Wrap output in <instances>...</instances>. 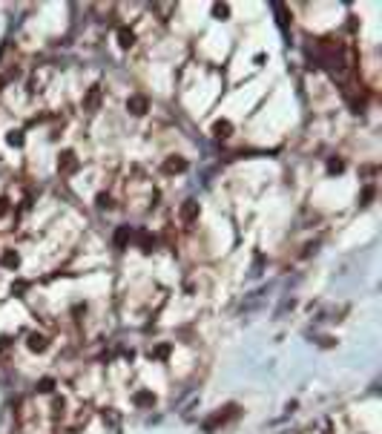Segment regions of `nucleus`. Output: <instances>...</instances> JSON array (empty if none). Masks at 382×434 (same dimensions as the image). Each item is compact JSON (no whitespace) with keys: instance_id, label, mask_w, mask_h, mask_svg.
<instances>
[{"instance_id":"obj_1","label":"nucleus","mask_w":382,"mask_h":434,"mask_svg":"<svg viewBox=\"0 0 382 434\" xmlns=\"http://www.w3.org/2000/svg\"><path fill=\"white\" fill-rule=\"evenodd\" d=\"M127 107H130V112H133V115H144V112H147V107H150V104H147V98H144V95H133V98H130V104H127Z\"/></svg>"},{"instance_id":"obj_10","label":"nucleus","mask_w":382,"mask_h":434,"mask_svg":"<svg viewBox=\"0 0 382 434\" xmlns=\"http://www.w3.org/2000/svg\"><path fill=\"white\" fill-rule=\"evenodd\" d=\"M6 213H9V201H6V199H0V218L6 216Z\"/></svg>"},{"instance_id":"obj_9","label":"nucleus","mask_w":382,"mask_h":434,"mask_svg":"<svg viewBox=\"0 0 382 434\" xmlns=\"http://www.w3.org/2000/svg\"><path fill=\"white\" fill-rule=\"evenodd\" d=\"M9 144H23V138H20V133H9Z\"/></svg>"},{"instance_id":"obj_5","label":"nucleus","mask_w":382,"mask_h":434,"mask_svg":"<svg viewBox=\"0 0 382 434\" xmlns=\"http://www.w3.org/2000/svg\"><path fill=\"white\" fill-rule=\"evenodd\" d=\"M98 101H101V86H92V89H89V95L83 98V107H86V109H95V107H98Z\"/></svg>"},{"instance_id":"obj_6","label":"nucleus","mask_w":382,"mask_h":434,"mask_svg":"<svg viewBox=\"0 0 382 434\" xmlns=\"http://www.w3.org/2000/svg\"><path fill=\"white\" fill-rule=\"evenodd\" d=\"M196 216H199V204H196V201H187L181 207V218L184 221H193Z\"/></svg>"},{"instance_id":"obj_4","label":"nucleus","mask_w":382,"mask_h":434,"mask_svg":"<svg viewBox=\"0 0 382 434\" xmlns=\"http://www.w3.org/2000/svg\"><path fill=\"white\" fill-rule=\"evenodd\" d=\"M164 170L167 173H184V170H187V161H184L181 155H173V158L164 164Z\"/></svg>"},{"instance_id":"obj_2","label":"nucleus","mask_w":382,"mask_h":434,"mask_svg":"<svg viewBox=\"0 0 382 434\" xmlns=\"http://www.w3.org/2000/svg\"><path fill=\"white\" fill-rule=\"evenodd\" d=\"M58 170H61V173H72V170H78V158H75V152H64L61 161H58Z\"/></svg>"},{"instance_id":"obj_8","label":"nucleus","mask_w":382,"mask_h":434,"mask_svg":"<svg viewBox=\"0 0 382 434\" xmlns=\"http://www.w3.org/2000/svg\"><path fill=\"white\" fill-rule=\"evenodd\" d=\"M213 133H218V138H224V135L230 133V124H227V121H216V127H213Z\"/></svg>"},{"instance_id":"obj_3","label":"nucleus","mask_w":382,"mask_h":434,"mask_svg":"<svg viewBox=\"0 0 382 434\" xmlns=\"http://www.w3.org/2000/svg\"><path fill=\"white\" fill-rule=\"evenodd\" d=\"M118 43H121V49H130V46L135 43V35H133V29L121 26V29H118Z\"/></svg>"},{"instance_id":"obj_7","label":"nucleus","mask_w":382,"mask_h":434,"mask_svg":"<svg viewBox=\"0 0 382 434\" xmlns=\"http://www.w3.org/2000/svg\"><path fill=\"white\" fill-rule=\"evenodd\" d=\"M46 342H49V339H46L43 334H32L29 336V348L32 351H46Z\"/></svg>"}]
</instances>
